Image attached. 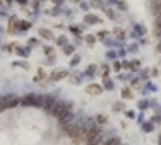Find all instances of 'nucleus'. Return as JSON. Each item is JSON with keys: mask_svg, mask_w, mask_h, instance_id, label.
Wrapping results in <instances>:
<instances>
[{"mask_svg": "<svg viewBox=\"0 0 161 145\" xmlns=\"http://www.w3.org/2000/svg\"><path fill=\"white\" fill-rule=\"evenodd\" d=\"M102 138H103V133L98 132L95 136H93L91 139L86 141V145H102Z\"/></svg>", "mask_w": 161, "mask_h": 145, "instance_id": "7", "label": "nucleus"}, {"mask_svg": "<svg viewBox=\"0 0 161 145\" xmlns=\"http://www.w3.org/2000/svg\"><path fill=\"white\" fill-rule=\"evenodd\" d=\"M157 27H161V14L155 17V29Z\"/></svg>", "mask_w": 161, "mask_h": 145, "instance_id": "22", "label": "nucleus"}, {"mask_svg": "<svg viewBox=\"0 0 161 145\" xmlns=\"http://www.w3.org/2000/svg\"><path fill=\"white\" fill-rule=\"evenodd\" d=\"M84 21L86 24H95V23H100V18L95 17V15H91V14H86L85 18H84Z\"/></svg>", "mask_w": 161, "mask_h": 145, "instance_id": "10", "label": "nucleus"}, {"mask_svg": "<svg viewBox=\"0 0 161 145\" xmlns=\"http://www.w3.org/2000/svg\"><path fill=\"white\" fill-rule=\"evenodd\" d=\"M85 42L88 44V45H93V44L95 42V37H94L93 34H86V36H85Z\"/></svg>", "mask_w": 161, "mask_h": 145, "instance_id": "18", "label": "nucleus"}, {"mask_svg": "<svg viewBox=\"0 0 161 145\" xmlns=\"http://www.w3.org/2000/svg\"><path fill=\"white\" fill-rule=\"evenodd\" d=\"M6 3H8V5H10V3H12V0H6Z\"/></svg>", "mask_w": 161, "mask_h": 145, "instance_id": "34", "label": "nucleus"}, {"mask_svg": "<svg viewBox=\"0 0 161 145\" xmlns=\"http://www.w3.org/2000/svg\"><path fill=\"white\" fill-rule=\"evenodd\" d=\"M143 130L145 132H152V124H149V123L143 124Z\"/></svg>", "mask_w": 161, "mask_h": 145, "instance_id": "24", "label": "nucleus"}, {"mask_svg": "<svg viewBox=\"0 0 161 145\" xmlns=\"http://www.w3.org/2000/svg\"><path fill=\"white\" fill-rule=\"evenodd\" d=\"M85 91H86L88 94L97 96V94H100L102 91H103V87H102L100 84H95V82H93V84H90V85H86V87H85Z\"/></svg>", "mask_w": 161, "mask_h": 145, "instance_id": "5", "label": "nucleus"}, {"mask_svg": "<svg viewBox=\"0 0 161 145\" xmlns=\"http://www.w3.org/2000/svg\"><path fill=\"white\" fill-rule=\"evenodd\" d=\"M20 29V21H18V18L17 17H12L10 20H9V32L10 33H14L15 30H18Z\"/></svg>", "mask_w": 161, "mask_h": 145, "instance_id": "8", "label": "nucleus"}, {"mask_svg": "<svg viewBox=\"0 0 161 145\" xmlns=\"http://www.w3.org/2000/svg\"><path fill=\"white\" fill-rule=\"evenodd\" d=\"M155 34H157L158 37H161V27H157V29H155Z\"/></svg>", "mask_w": 161, "mask_h": 145, "instance_id": "29", "label": "nucleus"}, {"mask_svg": "<svg viewBox=\"0 0 161 145\" xmlns=\"http://www.w3.org/2000/svg\"><path fill=\"white\" fill-rule=\"evenodd\" d=\"M107 34V32H100V33H98V36H106Z\"/></svg>", "mask_w": 161, "mask_h": 145, "instance_id": "31", "label": "nucleus"}, {"mask_svg": "<svg viewBox=\"0 0 161 145\" xmlns=\"http://www.w3.org/2000/svg\"><path fill=\"white\" fill-rule=\"evenodd\" d=\"M114 33H115L119 39H122V37H124V32H122V30H119V29H115V30H114Z\"/></svg>", "mask_w": 161, "mask_h": 145, "instance_id": "23", "label": "nucleus"}, {"mask_svg": "<svg viewBox=\"0 0 161 145\" xmlns=\"http://www.w3.org/2000/svg\"><path fill=\"white\" fill-rule=\"evenodd\" d=\"M157 51H160V52H161V42L157 45Z\"/></svg>", "mask_w": 161, "mask_h": 145, "instance_id": "32", "label": "nucleus"}, {"mask_svg": "<svg viewBox=\"0 0 161 145\" xmlns=\"http://www.w3.org/2000/svg\"><path fill=\"white\" fill-rule=\"evenodd\" d=\"M114 68H115V70H119V69H121V64H119V61H115Z\"/></svg>", "mask_w": 161, "mask_h": 145, "instance_id": "28", "label": "nucleus"}, {"mask_svg": "<svg viewBox=\"0 0 161 145\" xmlns=\"http://www.w3.org/2000/svg\"><path fill=\"white\" fill-rule=\"evenodd\" d=\"M79 61H81V56L75 54V56H73V58H72V61H70V66H76Z\"/></svg>", "mask_w": 161, "mask_h": 145, "instance_id": "19", "label": "nucleus"}, {"mask_svg": "<svg viewBox=\"0 0 161 145\" xmlns=\"http://www.w3.org/2000/svg\"><path fill=\"white\" fill-rule=\"evenodd\" d=\"M73 52H75V46H73V45H66L64 46V54L66 56H72Z\"/></svg>", "mask_w": 161, "mask_h": 145, "instance_id": "14", "label": "nucleus"}, {"mask_svg": "<svg viewBox=\"0 0 161 145\" xmlns=\"http://www.w3.org/2000/svg\"><path fill=\"white\" fill-rule=\"evenodd\" d=\"M119 144H121L119 138H110L109 141H106V142L102 144V145H119Z\"/></svg>", "mask_w": 161, "mask_h": 145, "instance_id": "12", "label": "nucleus"}, {"mask_svg": "<svg viewBox=\"0 0 161 145\" xmlns=\"http://www.w3.org/2000/svg\"><path fill=\"white\" fill-rule=\"evenodd\" d=\"M94 70H95V66H90L86 72H88V75H93V72H94Z\"/></svg>", "mask_w": 161, "mask_h": 145, "instance_id": "27", "label": "nucleus"}, {"mask_svg": "<svg viewBox=\"0 0 161 145\" xmlns=\"http://www.w3.org/2000/svg\"><path fill=\"white\" fill-rule=\"evenodd\" d=\"M52 3H54V5H57V6H61V5L64 3V0H52Z\"/></svg>", "mask_w": 161, "mask_h": 145, "instance_id": "25", "label": "nucleus"}, {"mask_svg": "<svg viewBox=\"0 0 161 145\" xmlns=\"http://www.w3.org/2000/svg\"><path fill=\"white\" fill-rule=\"evenodd\" d=\"M107 73H109V66L105 64L103 68H102V75H103V78H107Z\"/></svg>", "mask_w": 161, "mask_h": 145, "instance_id": "21", "label": "nucleus"}, {"mask_svg": "<svg viewBox=\"0 0 161 145\" xmlns=\"http://www.w3.org/2000/svg\"><path fill=\"white\" fill-rule=\"evenodd\" d=\"M31 27V24L29 21H20V30H29Z\"/></svg>", "mask_w": 161, "mask_h": 145, "instance_id": "15", "label": "nucleus"}, {"mask_svg": "<svg viewBox=\"0 0 161 145\" xmlns=\"http://www.w3.org/2000/svg\"><path fill=\"white\" fill-rule=\"evenodd\" d=\"M69 2H73V3H79L81 0H69Z\"/></svg>", "mask_w": 161, "mask_h": 145, "instance_id": "33", "label": "nucleus"}, {"mask_svg": "<svg viewBox=\"0 0 161 145\" xmlns=\"http://www.w3.org/2000/svg\"><path fill=\"white\" fill-rule=\"evenodd\" d=\"M39 34H40L43 39H46V41H51V39H54L52 32L48 30V29H39Z\"/></svg>", "mask_w": 161, "mask_h": 145, "instance_id": "9", "label": "nucleus"}, {"mask_svg": "<svg viewBox=\"0 0 161 145\" xmlns=\"http://www.w3.org/2000/svg\"><path fill=\"white\" fill-rule=\"evenodd\" d=\"M160 145H161V138H160Z\"/></svg>", "mask_w": 161, "mask_h": 145, "instance_id": "35", "label": "nucleus"}, {"mask_svg": "<svg viewBox=\"0 0 161 145\" xmlns=\"http://www.w3.org/2000/svg\"><path fill=\"white\" fill-rule=\"evenodd\" d=\"M121 94H122V97H124V99H131V97H133V94H131L130 88H122Z\"/></svg>", "mask_w": 161, "mask_h": 145, "instance_id": "13", "label": "nucleus"}, {"mask_svg": "<svg viewBox=\"0 0 161 145\" xmlns=\"http://www.w3.org/2000/svg\"><path fill=\"white\" fill-rule=\"evenodd\" d=\"M42 100H43V96H39V94H27L21 99L20 103L26 105V106H40L42 108Z\"/></svg>", "mask_w": 161, "mask_h": 145, "instance_id": "2", "label": "nucleus"}, {"mask_svg": "<svg viewBox=\"0 0 161 145\" xmlns=\"http://www.w3.org/2000/svg\"><path fill=\"white\" fill-rule=\"evenodd\" d=\"M69 75L67 70H54L51 73V81H60V80H63V78H66Z\"/></svg>", "mask_w": 161, "mask_h": 145, "instance_id": "6", "label": "nucleus"}, {"mask_svg": "<svg viewBox=\"0 0 161 145\" xmlns=\"http://www.w3.org/2000/svg\"><path fill=\"white\" fill-rule=\"evenodd\" d=\"M57 99L54 96H43V100H42V109L48 111V112H51L52 106L55 105Z\"/></svg>", "mask_w": 161, "mask_h": 145, "instance_id": "4", "label": "nucleus"}, {"mask_svg": "<svg viewBox=\"0 0 161 145\" xmlns=\"http://www.w3.org/2000/svg\"><path fill=\"white\" fill-rule=\"evenodd\" d=\"M95 120H97V123H100V124H105V123L107 121V117H106V115H103V114H98V115L95 117Z\"/></svg>", "mask_w": 161, "mask_h": 145, "instance_id": "17", "label": "nucleus"}, {"mask_svg": "<svg viewBox=\"0 0 161 145\" xmlns=\"http://www.w3.org/2000/svg\"><path fill=\"white\" fill-rule=\"evenodd\" d=\"M105 87H106L107 90H112V88H114V82L110 81V80H107V78H105Z\"/></svg>", "mask_w": 161, "mask_h": 145, "instance_id": "20", "label": "nucleus"}, {"mask_svg": "<svg viewBox=\"0 0 161 145\" xmlns=\"http://www.w3.org/2000/svg\"><path fill=\"white\" fill-rule=\"evenodd\" d=\"M45 54H52V46H45Z\"/></svg>", "mask_w": 161, "mask_h": 145, "instance_id": "26", "label": "nucleus"}, {"mask_svg": "<svg viewBox=\"0 0 161 145\" xmlns=\"http://www.w3.org/2000/svg\"><path fill=\"white\" fill-rule=\"evenodd\" d=\"M17 2H18L20 5H26V3H27V0H17Z\"/></svg>", "mask_w": 161, "mask_h": 145, "instance_id": "30", "label": "nucleus"}, {"mask_svg": "<svg viewBox=\"0 0 161 145\" xmlns=\"http://www.w3.org/2000/svg\"><path fill=\"white\" fill-rule=\"evenodd\" d=\"M20 102H21V100H20L17 96H5V97H2V102H0V112H3V111H6V109H10V108L17 106Z\"/></svg>", "mask_w": 161, "mask_h": 145, "instance_id": "3", "label": "nucleus"}, {"mask_svg": "<svg viewBox=\"0 0 161 145\" xmlns=\"http://www.w3.org/2000/svg\"><path fill=\"white\" fill-rule=\"evenodd\" d=\"M72 120H73V114H72V112H69V114H67V115H64L63 118H60V124L64 127V126L70 124V123H72Z\"/></svg>", "mask_w": 161, "mask_h": 145, "instance_id": "11", "label": "nucleus"}, {"mask_svg": "<svg viewBox=\"0 0 161 145\" xmlns=\"http://www.w3.org/2000/svg\"><path fill=\"white\" fill-rule=\"evenodd\" d=\"M0 3H2V0H0Z\"/></svg>", "mask_w": 161, "mask_h": 145, "instance_id": "36", "label": "nucleus"}, {"mask_svg": "<svg viewBox=\"0 0 161 145\" xmlns=\"http://www.w3.org/2000/svg\"><path fill=\"white\" fill-rule=\"evenodd\" d=\"M70 112V105H67L66 102H55V105L51 109V114L55 117V118H63L64 115H67Z\"/></svg>", "mask_w": 161, "mask_h": 145, "instance_id": "1", "label": "nucleus"}, {"mask_svg": "<svg viewBox=\"0 0 161 145\" xmlns=\"http://www.w3.org/2000/svg\"><path fill=\"white\" fill-rule=\"evenodd\" d=\"M57 45L66 46V45H67V37H66V36H60V37L57 39Z\"/></svg>", "mask_w": 161, "mask_h": 145, "instance_id": "16", "label": "nucleus"}]
</instances>
